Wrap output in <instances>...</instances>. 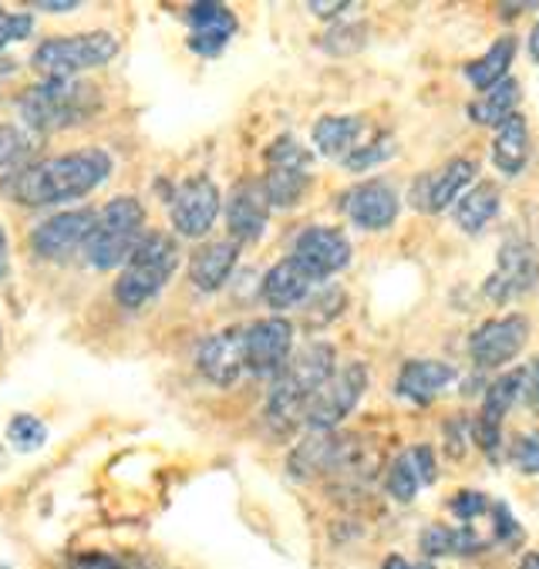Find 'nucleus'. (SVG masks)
I'll use <instances>...</instances> for the list:
<instances>
[{
	"mask_svg": "<svg viewBox=\"0 0 539 569\" xmlns=\"http://www.w3.org/2000/svg\"><path fill=\"white\" fill-rule=\"evenodd\" d=\"M368 388V368L361 361L345 365L341 371H335L328 381H323L303 405V425L313 431H331L335 425H341L355 405L361 401Z\"/></svg>",
	"mask_w": 539,
	"mask_h": 569,
	"instance_id": "nucleus-8",
	"label": "nucleus"
},
{
	"mask_svg": "<svg viewBox=\"0 0 539 569\" xmlns=\"http://www.w3.org/2000/svg\"><path fill=\"white\" fill-rule=\"evenodd\" d=\"M101 108L98 88L81 81H41L18 98V111L31 132H61L88 122Z\"/></svg>",
	"mask_w": 539,
	"mask_h": 569,
	"instance_id": "nucleus-3",
	"label": "nucleus"
},
{
	"mask_svg": "<svg viewBox=\"0 0 539 569\" xmlns=\"http://www.w3.org/2000/svg\"><path fill=\"white\" fill-rule=\"evenodd\" d=\"M512 54H516V41L512 38H499L482 58H476L472 64H466V78L479 88V91H489L496 88L499 81H506V71L512 64Z\"/></svg>",
	"mask_w": 539,
	"mask_h": 569,
	"instance_id": "nucleus-30",
	"label": "nucleus"
},
{
	"mask_svg": "<svg viewBox=\"0 0 539 569\" xmlns=\"http://www.w3.org/2000/svg\"><path fill=\"white\" fill-rule=\"evenodd\" d=\"M452 516L456 519H462V522H476L479 516H486V512H492V502H489V496L486 492H472V489H466V492H459L456 499H452Z\"/></svg>",
	"mask_w": 539,
	"mask_h": 569,
	"instance_id": "nucleus-36",
	"label": "nucleus"
},
{
	"mask_svg": "<svg viewBox=\"0 0 539 569\" xmlns=\"http://www.w3.org/2000/svg\"><path fill=\"white\" fill-rule=\"evenodd\" d=\"M220 189L209 176H189L186 182L176 186L172 199H169V216L179 237L199 240L212 230L216 216H220Z\"/></svg>",
	"mask_w": 539,
	"mask_h": 569,
	"instance_id": "nucleus-9",
	"label": "nucleus"
},
{
	"mask_svg": "<svg viewBox=\"0 0 539 569\" xmlns=\"http://www.w3.org/2000/svg\"><path fill=\"white\" fill-rule=\"evenodd\" d=\"M341 206L355 226L371 230V233L388 230V226L398 219V209H401L395 186H388L385 179H368V182L355 186L351 192H345Z\"/></svg>",
	"mask_w": 539,
	"mask_h": 569,
	"instance_id": "nucleus-18",
	"label": "nucleus"
},
{
	"mask_svg": "<svg viewBox=\"0 0 539 569\" xmlns=\"http://www.w3.org/2000/svg\"><path fill=\"white\" fill-rule=\"evenodd\" d=\"M94 212L91 209H71V212H58L51 219H44L38 230L31 233V250L41 260H64L68 253H74L78 247L84 250V240L94 230Z\"/></svg>",
	"mask_w": 539,
	"mask_h": 569,
	"instance_id": "nucleus-13",
	"label": "nucleus"
},
{
	"mask_svg": "<svg viewBox=\"0 0 539 569\" xmlns=\"http://www.w3.org/2000/svg\"><path fill=\"white\" fill-rule=\"evenodd\" d=\"M108 172H112V156L101 149H78L8 172L0 179V189L24 206H54L94 192Z\"/></svg>",
	"mask_w": 539,
	"mask_h": 569,
	"instance_id": "nucleus-1",
	"label": "nucleus"
},
{
	"mask_svg": "<svg viewBox=\"0 0 539 569\" xmlns=\"http://www.w3.org/2000/svg\"><path fill=\"white\" fill-rule=\"evenodd\" d=\"M516 101H519V84L512 78H506V81H499L496 88H489L482 98H476L469 104V119L476 126H496L499 129L512 116Z\"/></svg>",
	"mask_w": 539,
	"mask_h": 569,
	"instance_id": "nucleus-29",
	"label": "nucleus"
},
{
	"mask_svg": "<svg viewBox=\"0 0 539 569\" xmlns=\"http://www.w3.org/2000/svg\"><path fill=\"white\" fill-rule=\"evenodd\" d=\"M529 159V129L522 116H512L499 126L496 142H492V162L502 176H519Z\"/></svg>",
	"mask_w": 539,
	"mask_h": 569,
	"instance_id": "nucleus-27",
	"label": "nucleus"
},
{
	"mask_svg": "<svg viewBox=\"0 0 539 569\" xmlns=\"http://www.w3.org/2000/svg\"><path fill=\"white\" fill-rule=\"evenodd\" d=\"M34 156V139L14 126H0V169H24Z\"/></svg>",
	"mask_w": 539,
	"mask_h": 569,
	"instance_id": "nucleus-31",
	"label": "nucleus"
},
{
	"mask_svg": "<svg viewBox=\"0 0 539 569\" xmlns=\"http://www.w3.org/2000/svg\"><path fill=\"white\" fill-rule=\"evenodd\" d=\"M529 340V320L522 313L492 317L469 337V355L479 368H502L509 365Z\"/></svg>",
	"mask_w": 539,
	"mask_h": 569,
	"instance_id": "nucleus-10",
	"label": "nucleus"
},
{
	"mask_svg": "<svg viewBox=\"0 0 539 569\" xmlns=\"http://www.w3.org/2000/svg\"><path fill=\"white\" fill-rule=\"evenodd\" d=\"M348 8H351L348 0H335V4H323V0H310V4H307V11L317 14V18H335V14H341Z\"/></svg>",
	"mask_w": 539,
	"mask_h": 569,
	"instance_id": "nucleus-38",
	"label": "nucleus"
},
{
	"mask_svg": "<svg viewBox=\"0 0 539 569\" xmlns=\"http://www.w3.org/2000/svg\"><path fill=\"white\" fill-rule=\"evenodd\" d=\"M34 8L38 11H51V14H68V11H78V0H64V4H48V0H38Z\"/></svg>",
	"mask_w": 539,
	"mask_h": 569,
	"instance_id": "nucleus-43",
	"label": "nucleus"
},
{
	"mask_svg": "<svg viewBox=\"0 0 539 569\" xmlns=\"http://www.w3.org/2000/svg\"><path fill=\"white\" fill-rule=\"evenodd\" d=\"M189 51L199 58H216L223 54L227 44L237 34V14L227 4H216V0H199L189 8Z\"/></svg>",
	"mask_w": 539,
	"mask_h": 569,
	"instance_id": "nucleus-16",
	"label": "nucleus"
},
{
	"mask_svg": "<svg viewBox=\"0 0 539 569\" xmlns=\"http://www.w3.org/2000/svg\"><path fill=\"white\" fill-rule=\"evenodd\" d=\"M421 552L439 559V556H472V552H482L489 542L472 529V526H428L418 539Z\"/></svg>",
	"mask_w": 539,
	"mask_h": 569,
	"instance_id": "nucleus-25",
	"label": "nucleus"
},
{
	"mask_svg": "<svg viewBox=\"0 0 539 569\" xmlns=\"http://www.w3.org/2000/svg\"><path fill=\"white\" fill-rule=\"evenodd\" d=\"M452 381H456V368L446 361H405V368L398 375V395L415 405H428V401H436Z\"/></svg>",
	"mask_w": 539,
	"mask_h": 569,
	"instance_id": "nucleus-23",
	"label": "nucleus"
},
{
	"mask_svg": "<svg viewBox=\"0 0 539 569\" xmlns=\"http://www.w3.org/2000/svg\"><path fill=\"white\" fill-rule=\"evenodd\" d=\"M310 169H313L310 149H303L290 136L273 139L267 149V176H263V192H267L270 206H277V209L297 206L303 199V192L310 189V179H313Z\"/></svg>",
	"mask_w": 539,
	"mask_h": 569,
	"instance_id": "nucleus-7",
	"label": "nucleus"
},
{
	"mask_svg": "<svg viewBox=\"0 0 539 569\" xmlns=\"http://www.w3.org/2000/svg\"><path fill=\"white\" fill-rule=\"evenodd\" d=\"M335 348L331 345H313L300 348L297 355H290L287 368L273 378L270 388V401H267V415L280 431H290L293 421H303V405L307 398L335 375Z\"/></svg>",
	"mask_w": 539,
	"mask_h": 569,
	"instance_id": "nucleus-2",
	"label": "nucleus"
},
{
	"mask_svg": "<svg viewBox=\"0 0 539 569\" xmlns=\"http://www.w3.org/2000/svg\"><path fill=\"white\" fill-rule=\"evenodd\" d=\"M176 267H179V243L169 233H149L122 267L116 280V300L129 310L149 303L172 280Z\"/></svg>",
	"mask_w": 539,
	"mask_h": 569,
	"instance_id": "nucleus-5",
	"label": "nucleus"
},
{
	"mask_svg": "<svg viewBox=\"0 0 539 569\" xmlns=\"http://www.w3.org/2000/svg\"><path fill=\"white\" fill-rule=\"evenodd\" d=\"M499 202H502V196H499L496 182H476V189H469L456 202V222L466 233H479V230H486L489 219H496Z\"/></svg>",
	"mask_w": 539,
	"mask_h": 569,
	"instance_id": "nucleus-28",
	"label": "nucleus"
},
{
	"mask_svg": "<svg viewBox=\"0 0 539 569\" xmlns=\"http://www.w3.org/2000/svg\"><path fill=\"white\" fill-rule=\"evenodd\" d=\"M529 58L539 64V24L532 28V34H529Z\"/></svg>",
	"mask_w": 539,
	"mask_h": 569,
	"instance_id": "nucleus-44",
	"label": "nucleus"
},
{
	"mask_svg": "<svg viewBox=\"0 0 539 569\" xmlns=\"http://www.w3.org/2000/svg\"><path fill=\"white\" fill-rule=\"evenodd\" d=\"M361 132H365V122L355 116H323L313 126V146L328 159H348L358 149Z\"/></svg>",
	"mask_w": 539,
	"mask_h": 569,
	"instance_id": "nucleus-26",
	"label": "nucleus"
},
{
	"mask_svg": "<svg viewBox=\"0 0 539 569\" xmlns=\"http://www.w3.org/2000/svg\"><path fill=\"white\" fill-rule=\"evenodd\" d=\"M381 569H436V566H431V562H411L405 556H388Z\"/></svg>",
	"mask_w": 539,
	"mask_h": 569,
	"instance_id": "nucleus-41",
	"label": "nucleus"
},
{
	"mask_svg": "<svg viewBox=\"0 0 539 569\" xmlns=\"http://www.w3.org/2000/svg\"><path fill=\"white\" fill-rule=\"evenodd\" d=\"M116 54H119V38L108 31L64 34V38H48L34 51V68L44 74V81H74V74L101 68Z\"/></svg>",
	"mask_w": 539,
	"mask_h": 569,
	"instance_id": "nucleus-6",
	"label": "nucleus"
},
{
	"mask_svg": "<svg viewBox=\"0 0 539 569\" xmlns=\"http://www.w3.org/2000/svg\"><path fill=\"white\" fill-rule=\"evenodd\" d=\"M8 267H11V247H8V233H4V226H0V280L8 277Z\"/></svg>",
	"mask_w": 539,
	"mask_h": 569,
	"instance_id": "nucleus-42",
	"label": "nucleus"
},
{
	"mask_svg": "<svg viewBox=\"0 0 539 569\" xmlns=\"http://www.w3.org/2000/svg\"><path fill=\"white\" fill-rule=\"evenodd\" d=\"M313 283H317V280H313L293 257H287V260H280L277 267H270V273L263 277V300H267L273 310H290V307H297L300 300H307V293H310Z\"/></svg>",
	"mask_w": 539,
	"mask_h": 569,
	"instance_id": "nucleus-24",
	"label": "nucleus"
},
{
	"mask_svg": "<svg viewBox=\"0 0 539 569\" xmlns=\"http://www.w3.org/2000/svg\"><path fill=\"white\" fill-rule=\"evenodd\" d=\"M31 31H34V14H28V11L11 14V11L0 8V48L31 38Z\"/></svg>",
	"mask_w": 539,
	"mask_h": 569,
	"instance_id": "nucleus-35",
	"label": "nucleus"
},
{
	"mask_svg": "<svg viewBox=\"0 0 539 569\" xmlns=\"http://www.w3.org/2000/svg\"><path fill=\"white\" fill-rule=\"evenodd\" d=\"M526 391H529V405L539 411V361L526 371Z\"/></svg>",
	"mask_w": 539,
	"mask_h": 569,
	"instance_id": "nucleus-40",
	"label": "nucleus"
},
{
	"mask_svg": "<svg viewBox=\"0 0 539 569\" xmlns=\"http://www.w3.org/2000/svg\"><path fill=\"white\" fill-rule=\"evenodd\" d=\"M522 385H526V368L519 371H509L502 375L499 381H492L486 388V401H482V411L472 425V438L476 445L489 455V459H496L499 455V431H502V418L509 415L512 401L522 395Z\"/></svg>",
	"mask_w": 539,
	"mask_h": 569,
	"instance_id": "nucleus-15",
	"label": "nucleus"
},
{
	"mask_svg": "<svg viewBox=\"0 0 539 569\" xmlns=\"http://www.w3.org/2000/svg\"><path fill=\"white\" fill-rule=\"evenodd\" d=\"M196 361L206 381L230 388L247 371V327H227L206 337Z\"/></svg>",
	"mask_w": 539,
	"mask_h": 569,
	"instance_id": "nucleus-14",
	"label": "nucleus"
},
{
	"mask_svg": "<svg viewBox=\"0 0 539 569\" xmlns=\"http://www.w3.org/2000/svg\"><path fill=\"white\" fill-rule=\"evenodd\" d=\"M293 355V323L283 317H263L247 327V371L277 378Z\"/></svg>",
	"mask_w": 539,
	"mask_h": 569,
	"instance_id": "nucleus-11",
	"label": "nucleus"
},
{
	"mask_svg": "<svg viewBox=\"0 0 539 569\" xmlns=\"http://www.w3.org/2000/svg\"><path fill=\"white\" fill-rule=\"evenodd\" d=\"M519 569H539V552H526L519 559Z\"/></svg>",
	"mask_w": 539,
	"mask_h": 569,
	"instance_id": "nucleus-45",
	"label": "nucleus"
},
{
	"mask_svg": "<svg viewBox=\"0 0 539 569\" xmlns=\"http://www.w3.org/2000/svg\"><path fill=\"white\" fill-rule=\"evenodd\" d=\"M8 441L18 448V451H38V448H44V441H48V425L41 421V418H34V415H14L11 421H8Z\"/></svg>",
	"mask_w": 539,
	"mask_h": 569,
	"instance_id": "nucleus-32",
	"label": "nucleus"
},
{
	"mask_svg": "<svg viewBox=\"0 0 539 569\" xmlns=\"http://www.w3.org/2000/svg\"><path fill=\"white\" fill-rule=\"evenodd\" d=\"M267 219H270V199L263 192V182L257 179L237 182L227 199V226L233 243H257L267 230Z\"/></svg>",
	"mask_w": 539,
	"mask_h": 569,
	"instance_id": "nucleus-17",
	"label": "nucleus"
},
{
	"mask_svg": "<svg viewBox=\"0 0 539 569\" xmlns=\"http://www.w3.org/2000/svg\"><path fill=\"white\" fill-rule=\"evenodd\" d=\"M146 230V206L136 196H119L108 202L98 219H94V230L84 240V260L94 270H116L126 267L129 257L139 250V243Z\"/></svg>",
	"mask_w": 539,
	"mask_h": 569,
	"instance_id": "nucleus-4",
	"label": "nucleus"
},
{
	"mask_svg": "<svg viewBox=\"0 0 539 569\" xmlns=\"http://www.w3.org/2000/svg\"><path fill=\"white\" fill-rule=\"evenodd\" d=\"M431 482H436V455H431L428 445L405 448L385 472V489L398 502H411L418 496V489H425Z\"/></svg>",
	"mask_w": 539,
	"mask_h": 569,
	"instance_id": "nucleus-21",
	"label": "nucleus"
},
{
	"mask_svg": "<svg viewBox=\"0 0 539 569\" xmlns=\"http://www.w3.org/2000/svg\"><path fill=\"white\" fill-rule=\"evenodd\" d=\"M509 462L526 476H539V431H526L512 441Z\"/></svg>",
	"mask_w": 539,
	"mask_h": 569,
	"instance_id": "nucleus-34",
	"label": "nucleus"
},
{
	"mask_svg": "<svg viewBox=\"0 0 539 569\" xmlns=\"http://www.w3.org/2000/svg\"><path fill=\"white\" fill-rule=\"evenodd\" d=\"M240 260V243L233 240H212L206 247H199L189 260V280L196 290L202 293H216V290H223L233 267Z\"/></svg>",
	"mask_w": 539,
	"mask_h": 569,
	"instance_id": "nucleus-22",
	"label": "nucleus"
},
{
	"mask_svg": "<svg viewBox=\"0 0 539 569\" xmlns=\"http://www.w3.org/2000/svg\"><path fill=\"white\" fill-rule=\"evenodd\" d=\"M472 176H476V162L472 159H449L442 169L415 179L411 206L421 209V212H442L472 182Z\"/></svg>",
	"mask_w": 539,
	"mask_h": 569,
	"instance_id": "nucleus-20",
	"label": "nucleus"
},
{
	"mask_svg": "<svg viewBox=\"0 0 539 569\" xmlns=\"http://www.w3.org/2000/svg\"><path fill=\"white\" fill-rule=\"evenodd\" d=\"M395 136H388V132H378L375 136V142H368V146H358L348 159H345V166L351 169V172H365V169H371V166H378V162H385V159H391L395 156Z\"/></svg>",
	"mask_w": 539,
	"mask_h": 569,
	"instance_id": "nucleus-33",
	"label": "nucleus"
},
{
	"mask_svg": "<svg viewBox=\"0 0 539 569\" xmlns=\"http://www.w3.org/2000/svg\"><path fill=\"white\" fill-rule=\"evenodd\" d=\"M71 569H122V562L112 559V556H84Z\"/></svg>",
	"mask_w": 539,
	"mask_h": 569,
	"instance_id": "nucleus-39",
	"label": "nucleus"
},
{
	"mask_svg": "<svg viewBox=\"0 0 539 569\" xmlns=\"http://www.w3.org/2000/svg\"><path fill=\"white\" fill-rule=\"evenodd\" d=\"M492 516H496V539L506 546V542H516L519 539V526L512 519V512L506 506H492Z\"/></svg>",
	"mask_w": 539,
	"mask_h": 569,
	"instance_id": "nucleus-37",
	"label": "nucleus"
},
{
	"mask_svg": "<svg viewBox=\"0 0 539 569\" xmlns=\"http://www.w3.org/2000/svg\"><path fill=\"white\" fill-rule=\"evenodd\" d=\"M293 260L313 277L323 280L351 263V243L335 226H307L293 240Z\"/></svg>",
	"mask_w": 539,
	"mask_h": 569,
	"instance_id": "nucleus-12",
	"label": "nucleus"
},
{
	"mask_svg": "<svg viewBox=\"0 0 539 569\" xmlns=\"http://www.w3.org/2000/svg\"><path fill=\"white\" fill-rule=\"evenodd\" d=\"M539 280V257H536V247L526 243V240H509L502 250H499V270L489 277L486 283V293L492 300H509V297H519L526 290H532Z\"/></svg>",
	"mask_w": 539,
	"mask_h": 569,
	"instance_id": "nucleus-19",
	"label": "nucleus"
}]
</instances>
